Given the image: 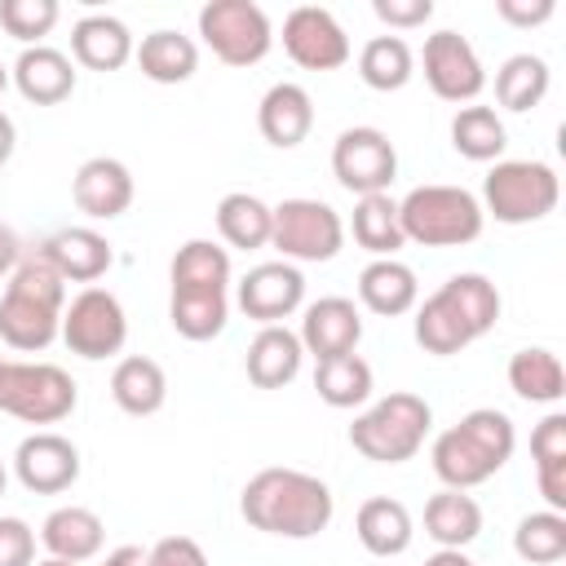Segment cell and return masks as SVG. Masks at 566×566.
<instances>
[{"mask_svg": "<svg viewBox=\"0 0 566 566\" xmlns=\"http://www.w3.org/2000/svg\"><path fill=\"white\" fill-rule=\"evenodd\" d=\"M239 513L252 531H265L279 539H314L332 526L336 500L323 478H314L305 469L270 464L243 482Z\"/></svg>", "mask_w": 566, "mask_h": 566, "instance_id": "obj_1", "label": "cell"}, {"mask_svg": "<svg viewBox=\"0 0 566 566\" xmlns=\"http://www.w3.org/2000/svg\"><path fill=\"white\" fill-rule=\"evenodd\" d=\"M500 287L478 274V270H460L451 274L438 292H429L424 301H416V345L433 358H451L460 349H469L473 340H482L495 323H500Z\"/></svg>", "mask_w": 566, "mask_h": 566, "instance_id": "obj_2", "label": "cell"}, {"mask_svg": "<svg viewBox=\"0 0 566 566\" xmlns=\"http://www.w3.org/2000/svg\"><path fill=\"white\" fill-rule=\"evenodd\" d=\"M62 310H66V279L53 270V261L40 248L22 252L0 296V340L18 354H40L62 336Z\"/></svg>", "mask_w": 566, "mask_h": 566, "instance_id": "obj_3", "label": "cell"}, {"mask_svg": "<svg viewBox=\"0 0 566 566\" xmlns=\"http://www.w3.org/2000/svg\"><path fill=\"white\" fill-rule=\"evenodd\" d=\"M517 451V429L500 407H473L451 429L433 438V473L451 491H469L491 482Z\"/></svg>", "mask_w": 566, "mask_h": 566, "instance_id": "obj_4", "label": "cell"}, {"mask_svg": "<svg viewBox=\"0 0 566 566\" xmlns=\"http://www.w3.org/2000/svg\"><path fill=\"white\" fill-rule=\"evenodd\" d=\"M398 221L402 239L420 248H464L482 234L486 212L473 190L447 186V181H424L398 199Z\"/></svg>", "mask_w": 566, "mask_h": 566, "instance_id": "obj_5", "label": "cell"}, {"mask_svg": "<svg viewBox=\"0 0 566 566\" xmlns=\"http://www.w3.org/2000/svg\"><path fill=\"white\" fill-rule=\"evenodd\" d=\"M429 424H433V407L411 389H394L376 398L363 416H354L349 447L371 464H402L424 447Z\"/></svg>", "mask_w": 566, "mask_h": 566, "instance_id": "obj_6", "label": "cell"}, {"mask_svg": "<svg viewBox=\"0 0 566 566\" xmlns=\"http://www.w3.org/2000/svg\"><path fill=\"white\" fill-rule=\"evenodd\" d=\"M562 199V181L544 159H495L482 177V212L500 226H531L544 221Z\"/></svg>", "mask_w": 566, "mask_h": 566, "instance_id": "obj_7", "label": "cell"}, {"mask_svg": "<svg viewBox=\"0 0 566 566\" xmlns=\"http://www.w3.org/2000/svg\"><path fill=\"white\" fill-rule=\"evenodd\" d=\"M80 389L66 367L57 363H22L4 358L0 363V411L22 420V424H57L75 411Z\"/></svg>", "mask_w": 566, "mask_h": 566, "instance_id": "obj_8", "label": "cell"}, {"mask_svg": "<svg viewBox=\"0 0 566 566\" xmlns=\"http://www.w3.org/2000/svg\"><path fill=\"white\" fill-rule=\"evenodd\" d=\"M270 248H279L283 261L292 265L332 261L345 248V221L323 199H305V195L283 199L279 208H270Z\"/></svg>", "mask_w": 566, "mask_h": 566, "instance_id": "obj_9", "label": "cell"}, {"mask_svg": "<svg viewBox=\"0 0 566 566\" xmlns=\"http://www.w3.org/2000/svg\"><path fill=\"white\" fill-rule=\"evenodd\" d=\"M199 35L226 66H256L274 44L270 13L256 0H208L199 9Z\"/></svg>", "mask_w": 566, "mask_h": 566, "instance_id": "obj_10", "label": "cell"}, {"mask_svg": "<svg viewBox=\"0 0 566 566\" xmlns=\"http://www.w3.org/2000/svg\"><path fill=\"white\" fill-rule=\"evenodd\" d=\"M62 340H66L71 354H80L88 363L115 358L128 340V314H124L119 296L106 292V287L75 292L62 310Z\"/></svg>", "mask_w": 566, "mask_h": 566, "instance_id": "obj_11", "label": "cell"}, {"mask_svg": "<svg viewBox=\"0 0 566 566\" xmlns=\"http://www.w3.org/2000/svg\"><path fill=\"white\" fill-rule=\"evenodd\" d=\"M332 177L349 190V195H385L398 177V150L389 142V133L371 128V124H354L332 142Z\"/></svg>", "mask_w": 566, "mask_h": 566, "instance_id": "obj_12", "label": "cell"}, {"mask_svg": "<svg viewBox=\"0 0 566 566\" xmlns=\"http://www.w3.org/2000/svg\"><path fill=\"white\" fill-rule=\"evenodd\" d=\"M420 66H424V84L433 88V97L442 102H478V93L486 88V66L478 57V49L460 35V31H433L424 40V53H420Z\"/></svg>", "mask_w": 566, "mask_h": 566, "instance_id": "obj_13", "label": "cell"}, {"mask_svg": "<svg viewBox=\"0 0 566 566\" xmlns=\"http://www.w3.org/2000/svg\"><path fill=\"white\" fill-rule=\"evenodd\" d=\"M283 53L301 66V71H336L349 62V35L336 22L332 9L318 4H296L283 18Z\"/></svg>", "mask_w": 566, "mask_h": 566, "instance_id": "obj_14", "label": "cell"}, {"mask_svg": "<svg viewBox=\"0 0 566 566\" xmlns=\"http://www.w3.org/2000/svg\"><path fill=\"white\" fill-rule=\"evenodd\" d=\"M13 478L31 495H62L80 482V447L53 429H35L13 451Z\"/></svg>", "mask_w": 566, "mask_h": 566, "instance_id": "obj_15", "label": "cell"}, {"mask_svg": "<svg viewBox=\"0 0 566 566\" xmlns=\"http://www.w3.org/2000/svg\"><path fill=\"white\" fill-rule=\"evenodd\" d=\"M234 301L252 323L274 327L305 305V274L292 261H261L239 279Z\"/></svg>", "mask_w": 566, "mask_h": 566, "instance_id": "obj_16", "label": "cell"}, {"mask_svg": "<svg viewBox=\"0 0 566 566\" xmlns=\"http://www.w3.org/2000/svg\"><path fill=\"white\" fill-rule=\"evenodd\" d=\"M133 195H137L133 172H128V164L115 159V155H93V159H84V164L75 168V177H71V199H75V208H80L84 217H93V221H115V217H124V212L133 208Z\"/></svg>", "mask_w": 566, "mask_h": 566, "instance_id": "obj_17", "label": "cell"}, {"mask_svg": "<svg viewBox=\"0 0 566 566\" xmlns=\"http://www.w3.org/2000/svg\"><path fill=\"white\" fill-rule=\"evenodd\" d=\"M296 336H301V349L314 354V363L354 354L363 340V314L349 296H318L314 305H305Z\"/></svg>", "mask_w": 566, "mask_h": 566, "instance_id": "obj_18", "label": "cell"}, {"mask_svg": "<svg viewBox=\"0 0 566 566\" xmlns=\"http://www.w3.org/2000/svg\"><path fill=\"white\" fill-rule=\"evenodd\" d=\"M40 252L53 261V270L66 279V283H97L106 270H111V261H115V248H111V239L102 234V230H93V226H62V230H53L44 243H40Z\"/></svg>", "mask_w": 566, "mask_h": 566, "instance_id": "obj_19", "label": "cell"}, {"mask_svg": "<svg viewBox=\"0 0 566 566\" xmlns=\"http://www.w3.org/2000/svg\"><path fill=\"white\" fill-rule=\"evenodd\" d=\"M9 80L27 102L57 106V102H66L75 93V62L53 44H31V49L18 53Z\"/></svg>", "mask_w": 566, "mask_h": 566, "instance_id": "obj_20", "label": "cell"}, {"mask_svg": "<svg viewBox=\"0 0 566 566\" xmlns=\"http://www.w3.org/2000/svg\"><path fill=\"white\" fill-rule=\"evenodd\" d=\"M256 128L279 150L301 146L310 137V128H314V97L301 84H292V80L270 84L261 93V102H256Z\"/></svg>", "mask_w": 566, "mask_h": 566, "instance_id": "obj_21", "label": "cell"}, {"mask_svg": "<svg viewBox=\"0 0 566 566\" xmlns=\"http://www.w3.org/2000/svg\"><path fill=\"white\" fill-rule=\"evenodd\" d=\"M354 535H358V544L371 557H402L411 548V539H416V522H411V513H407L402 500L371 495L354 513Z\"/></svg>", "mask_w": 566, "mask_h": 566, "instance_id": "obj_22", "label": "cell"}, {"mask_svg": "<svg viewBox=\"0 0 566 566\" xmlns=\"http://www.w3.org/2000/svg\"><path fill=\"white\" fill-rule=\"evenodd\" d=\"M71 62L84 71H119L133 62V31L115 13H88L71 27Z\"/></svg>", "mask_w": 566, "mask_h": 566, "instance_id": "obj_23", "label": "cell"}, {"mask_svg": "<svg viewBox=\"0 0 566 566\" xmlns=\"http://www.w3.org/2000/svg\"><path fill=\"white\" fill-rule=\"evenodd\" d=\"M358 301H363V310H371L380 318H398V314L416 310V301H420L416 270L398 256L367 261L363 274H358Z\"/></svg>", "mask_w": 566, "mask_h": 566, "instance_id": "obj_24", "label": "cell"}, {"mask_svg": "<svg viewBox=\"0 0 566 566\" xmlns=\"http://www.w3.org/2000/svg\"><path fill=\"white\" fill-rule=\"evenodd\" d=\"M102 539H106V522L84 504H62L40 526V544L49 548V557H62V562H75V566L97 557Z\"/></svg>", "mask_w": 566, "mask_h": 566, "instance_id": "obj_25", "label": "cell"}, {"mask_svg": "<svg viewBox=\"0 0 566 566\" xmlns=\"http://www.w3.org/2000/svg\"><path fill=\"white\" fill-rule=\"evenodd\" d=\"M301 358H305L301 336H296L292 327L274 323V327H261V332L252 336L243 367H248V380H252L256 389H283V385L296 380Z\"/></svg>", "mask_w": 566, "mask_h": 566, "instance_id": "obj_26", "label": "cell"}, {"mask_svg": "<svg viewBox=\"0 0 566 566\" xmlns=\"http://www.w3.org/2000/svg\"><path fill=\"white\" fill-rule=\"evenodd\" d=\"M133 62L150 84H186L199 71V44L172 27H159L142 35V44H133Z\"/></svg>", "mask_w": 566, "mask_h": 566, "instance_id": "obj_27", "label": "cell"}, {"mask_svg": "<svg viewBox=\"0 0 566 566\" xmlns=\"http://www.w3.org/2000/svg\"><path fill=\"white\" fill-rule=\"evenodd\" d=\"M111 398L128 416H155L168 402V376H164V367L155 358L128 354L111 371Z\"/></svg>", "mask_w": 566, "mask_h": 566, "instance_id": "obj_28", "label": "cell"}, {"mask_svg": "<svg viewBox=\"0 0 566 566\" xmlns=\"http://www.w3.org/2000/svg\"><path fill=\"white\" fill-rule=\"evenodd\" d=\"M424 535L438 548H469L482 535V504L469 491H451L442 486L438 495H429L424 504Z\"/></svg>", "mask_w": 566, "mask_h": 566, "instance_id": "obj_29", "label": "cell"}, {"mask_svg": "<svg viewBox=\"0 0 566 566\" xmlns=\"http://www.w3.org/2000/svg\"><path fill=\"white\" fill-rule=\"evenodd\" d=\"M509 389L517 398H526V402L553 407V402L566 398V367H562V358L553 349L526 345V349H517L509 358Z\"/></svg>", "mask_w": 566, "mask_h": 566, "instance_id": "obj_30", "label": "cell"}, {"mask_svg": "<svg viewBox=\"0 0 566 566\" xmlns=\"http://www.w3.org/2000/svg\"><path fill=\"white\" fill-rule=\"evenodd\" d=\"M451 146H455V155H464L473 164H495L509 146V128L495 106L469 102L451 115Z\"/></svg>", "mask_w": 566, "mask_h": 566, "instance_id": "obj_31", "label": "cell"}, {"mask_svg": "<svg viewBox=\"0 0 566 566\" xmlns=\"http://www.w3.org/2000/svg\"><path fill=\"white\" fill-rule=\"evenodd\" d=\"M553 88V71L539 53H513L504 57V66L495 71V102L513 115L535 111Z\"/></svg>", "mask_w": 566, "mask_h": 566, "instance_id": "obj_32", "label": "cell"}, {"mask_svg": "<svg viewBox=\"0 0 566 566\" xmlns=\"http://www.w3.org/2000/svg\"><path fill=\"white\" fill-rule=\"evenodd\" d=\"M168 323L186 340H212L230 323V301H226V292L172 287V296H168Z\"/></svg>", "mask_w": 566, "mask_h": 566, "instance_id": "obj_33", "label": "cell"}, {"mask_svg": "<svg viewBox=\"0 0 566 566\" xmlns=\"http://www.w3.org/2000/svg\"><path fill=\"white\" fill-rule=\"evenodd\" d=\"M314 389L327 407L336 411H349V407H363L376 389L371 380V363L354 349V354H336V358H323L314 363Z\"/></svg>", "mask_w": 566, "mask_h": 566, "instance_id": "obj_34", "label": "cell"}, {"mask_svg": "<svg viewBox=\"0 0 566 566\" xmlns=\"http://www.w3.org/2000/svg\"><path fill=\"white\" fill-rule=\"evenodd\" d=\"M416 75V53L402 35H371L358 49V80L376 93H398Z\"/></svg>", "mask_w": 566, "mask_h": 566, "instance_id": "obj_35", "label": "cell"}, {"mask_svg": "<svg viewBox=\"0 0 566 566\" xmlns=\"http://www.w3.org/2000/svg\"><path fill=\"white\" fill-rule=\"evenodd\" d=\"M349 230H354V243H358L363 252H371V261L398 256V248L407 243V239H402V221H398V199H394L389 190H385V195H363V199L354 203Z\"/></svg>", "mask_w": 566, "mask_h": 566, "instance_id": "obj_36", "label": "cell"}, {"mask_svg": "<svg viewBox=\"0 0 566 566\" xmlns=\"http://www.w3.org/2000/svg\"><path fill=\"white\" fill-rule=\"evenodd\" d=\"M217 234L239 248V252H256L270 248V203L248 195V190H230L217 203Z\"/></svg>", "mask_w": 566, "mask_h": 566, "instance_id": "obj_37", "label": "cell"}, {"mask_svg": "<svg viewBox=\"0 0 566 566\" xmlns=\"http://www.w3.org/2000/svg\"><path fill=\"white\" fill-rule=\"evenodd\" d=\"M172 287H203V292H226L230 287V252L212 239H186L168 265Z\"/></svg>", "mask_w": 566, "mask_h": 566, "instance_id": "obj_38", "label": "cell"}, {"mask_svg": "<svg viewBox=\"0 0 566 566\" xmlns=\"http://www.w3.org/2000/svg\"><path fill=\"white\" fill-rule=\"evenodd\" d=\"M513 553L531 566H553L566 557V513H553V509H539V513H526L513 531Z\"/></svg>", "mask_w": 566, "mask_h": 566, "instance_id": "obj_39", "label": "cell"}, {"mask_svg": "<svg viewBox=\"0 0 566 566\" xmlns=\"http://www.w3.org/2000/svg\"><path fill=\"white\" fill-rule=\"evenodd\" d=\"M57 0H0V27L22 49L44 44V35L57 27Z\"/></svg>", "mask_w": 566, "mask_h": 566, "instance_id": "obj_40", "label": "cell"}, {"mask_svg": "<svg viewBox=\"0 0 566 566\" xmlns=\"http://www.w3.org/2000/svg\"><path fill=\"white\" fill-rule=\"evenodd\" d=\"M142 566H208V553L190 535H164V539H155L146 548Z\"/></svg>", "mask_w": 566, "mask_h": 566, "instance_id": "obj_41", "label": "cell"}, {"mask_svg": "<svg viewBox=\"0 0 566 566\" xmlns=\"http://www.w3.org/2000/svg\"><path fill=\"white\" fill-rule=\"evenodd\" d=\"M0 566H35V531L22 517H0Z\"/></svg>", "mask_w": 566, "mask_h": 566, "instance_id": "obj_42", "label": "cell"}, {"mask_svg": "<svg viewBox=\"0 0 566 566\" xmlns=\"http://www.w3.org/2000/svg\"><path fill=\"white\" fill-rule=\"evenodd\" d=\"M531 460H535V464L566 460V411H548V416L531 429Z\"/></svg>", "mask_w": 566, "mask_h": 566, "instance_id": "obj_43", "label": "cell"}, {"mask_svg": "<svg viewBox=\"0 0 566 566\" xmlns=\"http://www.w3.org/2000/svg\"><path fill=\"white\" fill-rule=\"evenodd\" d=\"M371 13L394 31H411L433 18V0H371Z\"/></svg>", "mask_w": 566, "mask_h": 566, "instance_id": "obj_44", "label": "cell"}, {"mask_svg": "<svg viewBox=\"0 0 566 566\" xmlns=\"http://www.w3.org/2000/svg\"><path fill=\"white\" fill-rule=\"evenodd\" d=\"M495 13L509 22V27H539L557 13L553 0H495Z\"/></svg>", "mask_w": 566, "mask_h": 566, "instance_id": "obj_45", "label": "cell"}, {"mask_svg": "<svg viewBox=\"0 0 566 566\" xmlns=\"http://www.w3.org/2000/svg\"><path fill=\"white\" fill-rule=\"evenodd\" d=\"M535 482H539V495L553 513H566V460H548V464H535Z\"/></svg>", "mask_w": 566, "mask_h": 566, "instance_id": "obj_46", "label": "cell"}, {"mask_svg": "<svg viewBox=\"0 0 566 566\" xmlns=\"http://www.w3.org/2000/svg\"><path fill=\"white\" fill-rule=\"evenodd\" d=\"M18 256H22V243H18V234H13L9 226H0V279H9V270L18 265Z\"/></svg>", "mask_w": 566, "mask_h": 566, "instance_id": "obj_47", "label": "cell"}, {"mask_svg": "<svg viewBox=\"0 0 566 566\" xmlns=\"http://www.w3.org/2000/svg\"><path fill=\"white\" fill-rule=\"evenodd\" d=\"M142 562H146V548H137V544H119L102 557V566H142Z\"/></svg>", "mask_w": 566, "mask_h": 566, "instance_id": "obj_48", "label": "cell"}, {"mask_svg": "<svg viewBox=\"0 0 566 566\" xmlns=\"http://www.w3.org/2000/svg\"><path fill=\"white\" fill-rule=\"evenodd\" d=\"M424 566H478L464 548H438L433 557H424Z\"/></svg>", "mask_w": 566, "mask_h": 566, "instance_id": "obj_49", "label": "cell"}, {"mask_svg": "<svg viewBox=\"0 0 566 566\" xmlns=\"http://www.w3.org/2000/svg\"><path fill=\"white\" fill-rule=\"evenodd\" d=\"M13 146H18V128H13V119L0 111V168L13 159Z\"/></svg>", "mask_w": 566, "mask_h": 566, "instance_id": "obj_50", "label": "cell"}, {"mask_svg": "<svg viewBox=\"0 0 566 566\" xmlns=\"http://www.w3.org/2000/svg\"><path fill=\"white\" fill-rule=\"evenodd\" d=\"M35 566H75V562H62V557H44V562H35Z\"/></svg>", "mask_w": 566, "mask_h": 566, "instance_id": "obj_51", "label": "cell"}, {"mask_svg": "<svg viewBox=\"0 0 566 566\" xmlns=\"http://www.w3.org/2000/svg\"><path fill=\"white\" fill-rule=\"evenodd\" d=\"M4 88H9V66L0 62V93H4Z\"/></svg>", "mask_w": 566, "mask_h": 566, "instance_id": "obj_52", "label": "cell"}, {"mask_svg": "<svg viewBox=\"0 0 566 566\" xmlns=\"http://www.w3.org/2000/svg\"><path fill=\"white\" fill-rule=\"evenodd\" d=\"M4 486H9V469H4V460H0V495H4Z\"/></svg>", "mask_w": 566, "mask_h": 566, "instance_id": "obj_53", "label": "cell"}, {"mask_svg": "<svg viewBox=\"0 0 566 566\" xmlns=\"http://www.w3.org/2000/svg\"><path fill=\"white\" fill-rule=\"evenodd\" d=\"M0 363H4V354H0Z\"/></svg>", "mask_w": 566, "mask_h": 566, "instance_id": "obj_54", "label": "cell"}]
</instances>
